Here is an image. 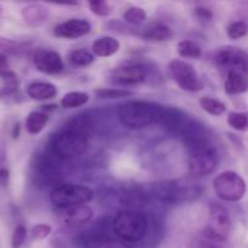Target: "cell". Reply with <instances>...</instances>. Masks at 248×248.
I'll return each instance as SVG.
<instances>
[{"instance_id":"44dd1931","label":"cell","mask_w":248,"mask_h":248,"mask_svg":"<svg viewBox=\"0 0 248 248\" xmlns=\"http://www.w3.org/2000/svg\"><path fill=\"white\" fill-rule=\"evenodd\" d=\"M48 123V114L44 111H31L26 119V130L29 135H38Z\"/></svg>"},{"instance_id":"74e56055","label":"cell","mask_w":248,"mask_h":248,"mask_svg":"<svg viewBox=\"0 0 248 248\" xmlns=\"http://www.w3.org/2000/svg\"><path fill=\"white\" fill-rule=\"evenodd\" d=\"M5 161H6V153H5L4 149L0 148V167H4L2 165L5 164Z\"/></svg>"},{"instance_id":"7a4b0ae2","label":"cell","mask_w":248,"mask_h":248,"mask_svg":"<svg viewBox=\"0 0 248 248\" xmlns=\"http://www.w3.org/2000/svg\"><path fill=\"white\" fill-rule=\"evenodd\" d=\"M162 107L144 101H128L120 104L118 118L125 127L131 130L144 128L159 123Z\"/></svg>"},{"instance_id":"d590c367","label":"cell","mask_w":248,"mask_h":248,"mask_svg":"<svg viewBox=\"0 0 248 248\" xmlns=\"http://www.w3.org/2000/svg\"><path fill=\"white\" fill-rule=\"evenodd\" d=\"M198 248H225L222 245V242L215 241V240L207 239L203 236L200 241L198 242Z\"/></svg>"},{"instance_id":"484cf974","label":"cell","mask_w":248,"mask_h":248,"mask_svg":"<svg viewBox=\"0 0 248 248\" xmlns=\"http://www.w3.org/2000/svg\"><path fill=\"white\" fill-rule=\"evenodd\" d=\"M177 52L179 56L186 58H194L198 60L202 56V50L196 43L191 40H183L177 45Z\"/></svg>"},{"instance_id":"d4e9b609","label":"cell","mask_w":248,"mask_h":248,"mask_svg":"<svg viewBox=\"0 0 248 248\" xmlns=\"http://www.w3.org/2000/svg\"><path fill=\"white\" fill-rule=\"evenodd\" d=\"M200 106L206 113L215 116H219L227 111V106L222 101L213 97H202L200 99Z\"/></svg>"},{"instance_id":"8d00e7d4","label":"cell","mask_w":248,"mask_h":248,"mask_svg":"<svg viewBox=\"0 0 248 248\" xmlns=\"http://www.w3.org/2000/svg\"><path fill=\"white\" fill-rule=\"evenodd\" d=\"M10 181V172L6 167H0V186H7Z\"/></svg>"},{"instance_id":"5bb4252c","label":"cell","mask_w":248,"mask_h":248,"mask_svg":"<svg viewBox=\"0 0 248 248\" xmlns=\"http://www.w3.org/2000/svg\"><path fill=\"white\" fill-rule=\"evenodd\" d=\"M90 31H91V24L89 21L82 18H70L56 26L53 33L57 38L73 40L86 35Z\"/></svg>"},{"instance_id":"9c48e42d","label":"cell","mask_w":248,"mask_h":248,"mask_svg":"<svg viewBox=\"0 0 248 248\" xmlns=\"http://www.w3.org/2000/svg\"><path fill=\"white\" fill-rule=\"evenodd\" d=\"M232 230V219L224 206L212 202L210 205V222L203 230V236L215 241H227Z\"/></svg>"},{"instance_id":"7c38bea8","label":"cell","mask_w":248,"mask_h":248,"mask_svg":"<svg viewBox=\"0 0 248 248\" xmlns=\"http://www.w3.org/2000/svg\"><path fill=\"white\" fill-rule=\"evenodd\" d=\"M61 161L56 160L51 155L38 154L35 162L33 164V174L36 177V183L44 186H55L61 181Z\"/></svg>"},{"instance_id":"9a60e30c","label":"cell","mask_w":248,"mask_h":248,"mask_svg":"<svg viewBox=\"0 0 248 248\" xmlns=\"http://www.w3.org/2000/svg\"><path fill=\"white\" fill-rule=\"evenodd\" d=\"M22 17L28 26L38 28L48 21L50 11L41 4H31L22 9Z\"/></svg>"},{"instance_id":"30bf717a","label":"cell","mask_w":248,"mask_h":248,"mask_svg":"<svg viewBox=\"0 0 248 248\" xmlns=\"http://www.w3.org/2000/svg\"><path fill=\"white\" fill-rule=\"evenodd\" d=\"M149 69L143 63L137 61H127L121 63L110 74V80L120 86H133L145 81Z\"/></svg>"},{"instance_id":"d6a6232c","label":"cell","mask_w":248,"mask_h":248,"mask_svg":"<svg viewBox=\"0 0 248 248\" xmlns=\"http://www.w3.org/2000/svg\"><path fill=\"white\" fill-rule=\"evenodd\" d=\"M89 7L92 14L97 15V16L104 17L110 14V6L104 0H92L89 2Z\"/></svg>"},{"instance_id":"f35d334b","label":"cell","mask_w":248,"mask_h":248,"mask_svg":"<svg viewBox=\"0 0 248 248\" xmlns=\"http://www.w3.org/2000/svg\"><path fill=\"white\" fill-rule=\"evenodd\" d=\"M19 130H21V127H19V124H16V125L14 126V130H12V137H14L15 140H16V138H18Z\"/></svg>"},{"instance_id":"2e32d148","label":"cell","mask_w":248,"mask_h":248,"mask_svg":"<svg viewBox=\"0 0 248 248\" xmlns=\"http://www.w3.org/2000/svg\"><path fill=\"white\" fill-rule=\"evenodd\" d=\"M57 87L51 82L34 81L27 87V93L34 101H48L57 96Z\"/></svg>"},{"instance_id":"4dcf8cb0","label":"cell","mask_w":248,"mask_h":248,"mask_svg":"<svg viewBox=\"0 0 248 248\" xmlns=\"http://www.w3.org/2000/svg\"><path fill=\"white\" fill-rule=\"evenodd\" d=\"M227 34L232 40H237L248 34V23L245 21H235L228 26Z\"/></svg>"},{"instance_id":"ab89813d","label":"cell","mask_w":248,"mask_h":248,"mask_svg":"<svg viewBox=\"0 0 248 248\" xmlns=\"http://www.w3.org/2000/svg\"><path fill=\"white\" fill-rule=\"evenodd\" d=\"M56 109H57V106H56V104H48V106H44V108H43V110H44V113H46L47 114V110H56Z\"/></svg>"},{"instance_id":"f1b7e54d","label":"cell","mask_w":248,"mask_h":248,"mask_svg":"<svg viewBox=\"0 0 248 248\" xmlns=\"http://www.w3.org/2000/svg\"><path fill=\"white\" fill-rule=\"evenodd\" d=\"M26 44L17 43L11 39L0 36V53H2V55H21L26 50Z\"/></svg>"},{"instance_id":"1f68e13d","label":"cell","mask_w":248,"mask_h":248,"mask_svg":"<svg viewBox=\"0 0 248 248\" xmlns=\"http://www.w3.org/2000/svg\"><path fill=\"white\" fill-rule=\"evenodd\" d=\"M27 239V228L23 224H19L15 228L11 237V247L21 248L23 246L24 241Z\"/></svg>"},{"instance_id":"8992f818","label":"cell","mask_w":248,"mask_h":248,"mask_svg":"<svg viewBox=\"0 0 248 248\" xmlns=\"http://www.w3.org/2000/svg\"><path fill=\"white\" fill-rule=\"evenodd\" d=\"M93 195V191L89 186L62 183L51 190L50 200L58 210L65 211L90 202Z\"/></svg>"},{"instance_id":"83f0119b","label":"cell","mask_w":248,"mask_h":248,"mask_svg":"<svg viewBox=\"0 0 248 248\" xmlns=\"http://www.w3.org/2000/svg\"><path fill=\"white\" fill-rule=\"evenodd\" d=\"M228 125L236 131L248 130V111H232L228 115Z\"/></svg>"},{"instance_id":"e0dca14e","label":"cell","mask_w":248,"mask_h":248,"mask_svg":"<svg viewBox=\"0 0 248 248\" xmlns=\"http://www.w3.org/2000/svg\"><path fill=\"white\" fill-rule=\"evenodd\" d=\"M143 40L153 41V43H160V41H167L172 38V31L169 26L162 22H154L150 23L143 29L140 34Z\"/></svg>"},{"instance_id":"3957f363","label":"cell","mask_w":248,"mask_h":248,"mask_svg":"<svg viewBox=\"0 0 248 248\" xmlns=\"http://www.w3.org/2000/svg\"><path fill=\"white\" fill-rule=\"evenodd\" d=\"M87 145L89 138L64 127L50 138L46 153L62 162L81 155L87 149Z\"/></svg>"},{"instance_id":"277c9868","label":"cell","mask_w":248,"mask_h":248,"mask_svg":"<svg viewBox=\"0 0 248 248\" xmlns=\"http://www.w3.org/2000/svg\"><path fill=\"white\" fill-rule=\"evenodd\" d=\"M152 194L164 205H177L196 200L199 196L202 195V188L196 184L184 182L162 181L153 186Z\"/></svg>"},{"instance_id":"60d3db41","label":"cell","mask_w":248,"mask_h":248,"mask_svg":"<svg viewBox=\"0 0 248 248\" xmlns=\"http://www.w3.org/2000/svg\"><path fill=\"white\" fill-rule=\"evenodd\" d=\"M2 10H4V9H2V6H1V5H0V15L2 14Z\"/></svg>"},{"instance_id":"5b68a950","label":"cell","mask_w":248,"mask_h":248,"mask_svg":"<svg viewBox=\"0 0 248 248\" xmlns=\"http://www.w3.org/2000/svg\"><path fill=\"white\" fill-rule=\"evenodd\" d=\"M186 147L189 149L188 170L190 174L195 177H205L217 169L219 156L207 138L196 140Z\"/></svg>"},{"instance_id":"ffe728a7","label":"cell","mask_w":248,"mask_h":248,"mask_svg":"<svg viewBox=\"0 0 248 248\" xmlns=\"http://www.w3.org/2000/svg\"><path fill=\"white\" fill-rule=\"evenodd\" d=\"M224 90L228 94H241L248 91V78L240 73H228Z\"/></svg>"},{"instance_id":"836d02e7","label":"cell","mask_w":248,"mask_h":248,"mask_svg":"<svg viewBox=\"0 0 248 248\" xmlns=\"http://www.w3.org/2000/svg\"><path fill=\"white\" fill-rule=\"evenodd\" d=\"M51 232H52L51 225L44 224V223L36 224L34 225L33 229H31V239H33L34 241H40V240L46 239V237L51 234Z\"/></svg>"},{"instance_id":"8fae6325","label":"cell","mask_w":248,"mask_h":248,"mask_svg":"<svg viewBox=\"0 0 248 248\" xmlns=\"http://www.w3.org/2000/svg\"><path fill=\"white\" fill-rule=\"evenodd\" d=\"M169 70L179 87L188 92H199L203 89V82L199 78L195 68L181 60L170 62Z\"/></svg>"},{"instance_id":"52a82bcc","label":"cell","mask_w":248,"mask_h":248,"mask_svg":"<svg viewBox=\"0 0 248 248\" xmlns=\"http://www.w3.org/2000/svg\"><path fill=\"white\" fill-rule=\"evenodd\" d=\"M213 189L219 199L236 202L244 199L247 186L245 179L234 171H225L218 174L213 181Z\"/></svg>"},{"instance_id":"ba28073f","label":"cell","mask_w":248,"mask_h":248,"mask_svg":"<svg viewBox=\"0 0 248 248\" xmlns=\"http://www.w3.org/2000/svg\"><path fill=\"white\" fill-rule=\"evenodd\" d=\"M217 67L225 73H240L248 78V53L235 46L220 47L215 55Z\"/></svg>"},{"instance_id":"d6986e66","label":"cell","mask_w":248,"mask_h":248,"mask_svg":"<svg viewBox=\"0 0 248 248\" xmlns=\"http://www.w3.org/2000/svg\"><path fill=\"white\" fill-rule=\"evenodd\" d=\"M120 48V43L113 36H101L92 44V53L97 57H110Z\"/></svg>"},{"instance_id":"6da1fadb","label":"cell","mask_w":248,"mask_h":248,"mask_svg":"<svg viewBox=\"0 0 248 248\" xmlns=\"http://www.w3.org/2000/svg\"><path fill=\"white\" fill-rule=\"evenodd\" d=\"M111 232L124 244H136L147 237L149 220L138 210H123L111 220Z\"/></svg>"},{"instance_id":"4316f807","label":"cell","mask_w":248,"mask_h":248,"mask_svg":"<svg viewBox=\"0 0 248 248\" xmlns=\"http://www.w3.org/2000/svg\"><path fill=\"white\" fill-rule=\"evenodd\" d=\"M124 19L132 26H140L147 19V12L140 6H130L124 14Z\"/></svg>"},{"instance_id":"e575fe53","label":"cell","mask_w":248,"mask_h":248,"mask_svg":"<svg viewBox=\"0 0 248 248\" xmlns=\"http://www.w3.org/2000/svg\"><path fill=\"white\" fill-rule=\"evenodd\" d=\"M195 14L199 18L205 19V21H211L213 18L212 10L206 6H198L195 7Z\"/></svg>"},{"instance_id":"7402d4cb","label":"cell","mask_w":248,"mask_h":248,"mask_svg":"<svg viewBox=\"0 0 248 248\" xmlns=\"http://www.w3.org/2000/svg\"><path fill=\"white\" fill-rule=\"evenodd\" d=\"M65 128H69L89 138L93 132V123L87 115H78L67 124Z\"/></svg>"},{"instance_id":"cb8c5ba5","label":"cell","mask_w":248,"mask_h":248,"mask_svg":"<svg viewBox=\"0 0 248 248\" xmlns=\"http://www.w3.org/2000/svg\"><path fill=\"white\" fill-rule=\"evenodd\" d=\"M94 61V55L86 48H78L69 53V62L74 67L85 68Z\"/></svg>"},{"instance_id":"f546056e","label":"cell","mask_w":248,"mask_h":248,"mask_svg":"<svg viewBox=\"0 0 248 248\" xmlns=\"http://www.w3.org/2000/svg\"><path fill=\"white\" fill-rule=\"evenodd\" d=\"M94 93L101 99H116L131 96L133 92L126 89H98Z\"/></svg>"},{"instance_id":"4fadbf2b","label":"cell","mask_w":248,"mask_h":248,"mask_svg":"<svg viewBox=\"0 0 248 248\" xmlns=\"http://www.w3.org/2000/svg\"><path fill=\"white\" fill-rule=\"evenodd\" d=\"M33 62L36 69L44 74L56 75L64 69V63L58 52L52 50L40 48L33 56Z\"/></svg>"},{"instance_id":"603a6c76","label":"cell","mask_w":248,"mask_h":248,"mask_svg":"<svg viewBox=\"0 0 248 248\" xmlns=\"http://www.w3.org/2000/svg\"><path fill=\"white\" fill-rule=\"evenodd\" d=\"M90 101L89 93L82 91H72L65 93L61 99V106L64 109H75L85 106Z\"/></svg>"},{"instance_id":"ac0fdd59","label":"cell","mask_w":248,"mask_h":248,"mask_svg":"<svg viewBox=\"0 0 248 248\" xmlns=\"http://www.w3.org/2000/svg\"><path fill=\"white\" fill-rule=\"evenodd\" d=\"M93 218V211L87 205L77 206V207L65 210L63 220L68 225H82L89 223Z\"/></svg>"}]
</instances>
